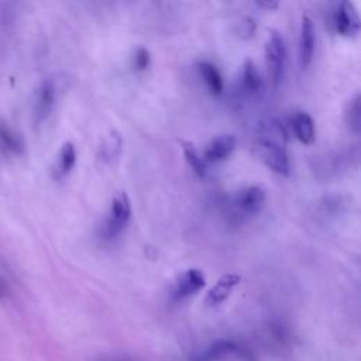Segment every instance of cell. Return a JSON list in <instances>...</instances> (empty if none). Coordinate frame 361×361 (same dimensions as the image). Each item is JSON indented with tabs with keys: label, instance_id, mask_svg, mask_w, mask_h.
I'll return each instance as SVG.
<instances>
[{
	"label": "cell",
	"instance_id": "obj_6",
	"mask_svg": "<svg viewBox=\"0 0 361 361\" xmlns=\"http://www.w3.org/2000/svg\"><path fill=\"white\" fill-rule=\"evenodd\" d=\"M333 24L336 31L340 35H344V37L357 35L361 28V21L354 3L351 1L338 3L333 14Z\"/></svg>",
	"mask_w": 361,
	"mask_h": 361
},
{
	"label": "cell",
	"instance_id": "obj_15",
	"mask_svg": "<svg viewBox=\"0 0 361 361\" xmlns=\"http://www.w3.org/2000/svg\"><path fill=\"white\" fill-rule=\"evenodd\" d=\"M75 162H76L75 145L71 141H66L62 144L59 154H58V161L55 165L56 176L62 178V176L68 175L72 171V168L75 166Z\"/></svg>",
	"mask_w": 361,
	"mask_h": 361
},
{
	"label": "cell",
	"instance_id": "obj_3",
	"mask_svg": "<svg viewBox=\"0 0 361 361\" xmlns=\"http://www.w3.org/2000/svg\"><path fill=\"white\" fill-rule=\"evenodd\" d=\"M286 45L279 31L271 30L265 42V65L274 87L279 85L285 71Z\"/></svg>",
	"mask_w": 361,
	"mask_h": 361
},
{
	"label": "cell",
	"instance_id": "obj_16",
	"mask_svg": "<svg viewBox=\"0 0 361 361\" xmlns=\"http://www.w3.org/2000/svg\"><path fill=\"white\" fill-rule=\"evenodd\" d=\"M182 151H183V157L188 162V165L190 166V169L199 176L203 178L206 175V162L203 159V157L199 154V151L196 149L195 144L186 140H180L179 141Z\"/></svg>",
	"mask_w": 361,
	"mask_h": 361
},
{
	"label": "cell",
	"instance_id": "obj_17",
	"mask_svg": "<svg viewBox=\"0 0 361 361\" xmlns=\"http://www.w3.org/2000/svg\"><path fill=\"white\" fill-rule=\"evenodd\" d=\"M361 99L360 93H355L347 103L345 110H344V118L350 130L355 134L360 133L361 128Z\"/></svg>",
	"mask_w": 361,
	"mask_h": 361
},
{
	"label": "cell",
	"instance_id": "obj_1",
	"mask_svg": "<svg viewBox=\"0 0 361 361\" xmlns=\"http://www.w3.org/2000/svg\"><path fill=\"white\" fill-rule=\"evenodd\" d=\"M286 134L281 123L268 120L261 123L255 151L259 159L274 172L289 176L290 162L286 152Z\"/></svg>",
	"mask_w": 361,
	"mask_h": 361
},
{
	"label": "cell",
	"instance_id": "obj_7",
	"mask_svg": "<svg viewBox=\"0 0 361 361\" xmlns=\"http://www.w3.org/2000/svg\"><path fill=\"white\" fill-rule=\"evenodd\" d=\"M206 283V278L203 272L197 268H189L183 271L175 281L172 298L173 300H183L189 296L197 293Z\"/></svg>",
	"mask_w": 361,
	"mask_h": 361
},
{
	"label": "cell",
	"instance_id": "obj_13",
	"mask_svg": "<svg viewBox=\"0 0 361 361\" xmlns=\"http://www.w3.org/2000/svg\"><path fill=\"white\" fill-rule=\"evenodd\" d=\"M196 69L199 72V76L203 79L206 87L209 89V92L213 96H220L224 90V82L216 65L207 61H202V62H197Z\"/></svg>",
	"mask_w": 361,
	"mask_h": 361
},
{
	"label": "cell",
	"instance_id": "obj_8",
	"mask_svg": "<svg viewBox=\"0 0 361 361\" xmlns=\"http://www.w3.org/2000/svg\"><path fill=\"white\" fill-rule=\"evenodd\" d=\"M265 203V192L261 186L252 185L237 192L233 199V204L243 216H251L258 213Z\"/></svg>",
	"mask_w": 361,
	"mask_h": 361
},
{
	"label": "cell",
	"instance_id": "obj_23",
	"mask_svg": "<svg viewBox=\"0 0 361 361\" xmlns=\"http://www.w3.org/2000/svg\"><path fill=\"white\" fill-rule=\"evenodd\" d=\"M255 6L258 8H264V10H274L278 7V1H257Z\"/></svg>",
	"mask_w": 361,
	"mask_h": 361
},
{
	"label": "cell",
	"instance_id": "obj_11",
	"mask_svg": "<svg viewBox=\"0 0 361 361\" xmlns=\"http://www.w3.org/2000/svg\"><path fill=\"white\" fill-rule=\"evenodd\" d=\"M240 275L237 274H224L219 278V281L209 289L204 302L207 306H219L223 303L233 292V289L238 285Z\"/></svg>",
	"mask_w": 361,
	"mask_h": 361
},
{
	"label": "cell",
	"instance_id": "obj_19",
	"mask_svg": "<svg viewBox=\"0 0 361 361\" xmlns=\"http://www.w3.org/2000/svg\"><path fill=\"white\" fill-rule=\"evenodd\" d=\"M121 145H123V141L117 133L113 131L111 134H109V137L103 141V144L100 147L102 159L106 162H110L114 158H117V155L121 151Z\"/></svg>",
	"mask_w": 361,
	"mask_h": 361
},
{
	"label": "cell",
	"instance_id": "obj_2",
	"mask_svg": "<svg viewBox=\"0 0 361 361\" xmlns=\"http://www.w3.org/2000/svg\"><path fill=\"white\" fill-rule=\"evenodd\" d=\"M61 90V79L56 75L48 76L39 82L32 96V120L37 126L42 124L54 110Z\"/></svg>",
	"mask_w": 361,
	"mask_h": 361
},
{
	"label": "cell",
	"instance_id": "obj_18",
	"mask_svg": "<svg viewBox=\"0 0 361 361\" xmlns=\"http://www.w3.org/2000/svg\"><path fill=\"white\" fill-rule=\"evenodd\" d=\"M0 148L10 154H20L24 149L23 140L11 128L0 124Z\"/></svg>",
	"mask_w": 361,
	"mask_h": 361
},
{
	"label": "cell",
	"instance_id": "obj_22",
	"mask_svg": "<svg viewBox=\"0 0 361 361\" xmlns=\"http://www.w3.org/2000/svg\"><path fill=\"white\" fill-rule=\"evenodd\" d=\"M100 361H135V360L127 354H113V355L103 357Z\"/></svg>",
	"mask_w": 361,
	"mask_h": 361
},
{
	"label": "cell",
	"instance_id": "obj_9",
	"mask_svg": "<svg viewBox=\"0 0 361 361\" xmlns=\"http://www.w3.org/2000/svg\"><path fill=\"white\" fill-rule=\"evenodd\" d=\"M235 145L237 141L231 134H220L206 144L202 157L204 162H220L230 157Z\"/></svg>",
	"mask_w": 361,
	"mask_h": 361
},
{
	"label": "cell",
	"instance_id": "obj_21",
	"mask_svg": "<svg viewBox=\"0 0 361 361\" xmlns=\"http://www.w3.org/2000/svg\"><path fill=\"white\" fill-rule=\"evenodd\" d=\"M254 31H255V23H254V20L250 18V17H245V18L238 24V27H237V34H238V37L243 38V39H247V38L252 37Z\"/></svg>",
	"mask_w": 361,
	"mask_h": 361
},
{
	"label": "cell",
	"instance_id": "obj_20",
	"mask_svg": "<svg viewBox=\"0 0 361 361\" xmlns=\"http://www.w3.org/2000/svg\"><path fill=\"white\" fill-rule=\"evenodd\" d=\"M151 63L149 51L144 47H138L134 54V68L137 71H145Z\"/></svg>",
	"mask_w": 361,
	"mask_h": 361
},
{
	"label": "cell",
	"instance_id": "obj_4",
	"mask_svg": "<svg viewBox=\"0 0 361 361\" xmlns=\"http://www.w3.org/2000/svg\"><path fill=\"white\" fill-rule=\"evenodd\" d=\"M131 217V203L126 192H118L114 195L110 203L109 214L104 224L106 237H116L127 226Z\"/></svg>",
	"mask_w": 361,
	"mask_h": 361
},
{
	"label": "cell",
	"instance_id": "obj_12",
	"mask_svg": "<svg viewBox=\"0 0 361 361\" xmlns=\"http://www.w3.org/2000/svg\"><path fill=\"white\" fill-rule=\"evenodd\" d=\"M241 87L248 96H257L264 89L262 76L255 65V62L247 58L241 69Z\"/></svg>",
	"mask_w": 361,
	"mask_h": 361
},
{
	"label": "cell",
	"instance_id": "obj_14",
	"mask_svg": "<svg viewBox=\"0 0 361 361\" xmlns=\"http://www.w3.org/2000/svg\"><path fill=\"white\" fill-rule=\"evenodd\" d=\"M293 133L302 144H312L314 141V123L309 113L296 111L290 120Z\"/></svg>",
	"mask_w": 361,
	"mask_h": 361
},
{
	"label": "cell",
	"instance_id": "obj_5",
	"mask_svg": "<svg viewBox=\"0 0 361 361\" xmlns=\"http://www.w3.org/2000/svg\"><path fill=\"white\" fill-rule=\"evenodd\" d=\"M228 357H237L245 361H251V354L243 345L233 340H217L212 343L206 350L196 354L190 361H221Z\"/></svg>",
	"mask_w": 361,
	"mask_h": 361
},
{
	"label": "cell",
	"instance_id": "obj_10",
	"mask_svg": "<svg viewBox=\"0 0 361 361\" xmlns=\"http://www.w3.org/2000/svg\"><path fill=\"white\" fill-rule=\"evenodd\" d=\"M314 52V24L307 14L302 16L299 35V65L302 69L312 62Z\"/></svg>",
	"mask_w": 361,
	"mask_h": 361
}]
</instances>
